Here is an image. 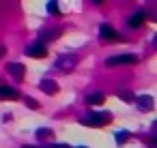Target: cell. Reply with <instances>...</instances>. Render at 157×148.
Returning a JSON list of instances; mask_svg holds the SVG:
<instances>
[{
  "label": "cell",
  "mask_w": 157,
  "mask_h": 148,
  "mask_svg": "<svg viewBox=\"0 0 157 148\" xmlns=\"http://www.w3.org/2000/svg\"><path fill=\"white\" fill-rule=\"evenodd\" d=\"M138 107H140L142 112L153 109V97H148V94H140V97H138Z\"/></svg>",
  "instance_id": "cell-11"
},
{
  "label": "cell",
  "mask_w": 157,
  "mask_h": 148,
  "mask_svg": "<svg viewBox=\"0 0 157 148\" xmlns=\"http://www.w3.org/2000/svg\"><path fill=\"white\" fill-rule=\"evenodd\" d=\"M112 120V114L108 112H88V116L82 118V124H88V127H101L105 122Z\"/></svg>",
  "instance_id": "cell-1"
},
{
  "label": "cell",
  "mask_w": 157,
  "mask_h": 148,
  "mask_svg": "<svg viewBox=\"0 0 157 148\" xmlns=\"http://www.w3.org/2000/svg\"><path fill=\"white\" fill-rule=\"evenodd\" d=\"M93 2H97V5H99V2H103V0H93Z\"/></svg>",
  "instance_id": "cell-21"
},
{
  "label": "cell",
  "mask_w": 157,
  "mask_h": 148,
  "mask_svg": "<svg viewBox=\"0 0 157 148\" xmlns=\"http://www.w3.org/2000/svg\"><path fill=\"white\" fill-rule=\"evenodd\" d=\"M48 13H58V2H56V0H50V5H48Z\"/></svg>",
  "instance_id": "cell-15"
},
{
  "label": "cell",
  "mask_w": 157,
  "mask_h": 148,
  "mask_svg": "<svg viewBox=\"0 0 157 148\" xmlns=\"http://www.w3.org/2000/svg\"><path fill=\"white\" fill-rule=\"evenodd\" d=\"M144 22H146V13H144V11H136V13H133V15L127 20L129 28H140Z\"/></svg>",
  "instance_id": "cell-8"
},
{
  "label": "cell",
  "mask_w": 157,
  "mask_h": 148,
  "mask_svg": "<svg viewBox=\"0 0 157 148\" xmlns=\"http://www.w3.org/2000/svg\"><path fill=\"white\" fill-rule=\"evenodd\" d=\"M39 88H41L43 92H48V94H56V92H58V84H56L54 80H41Z\"/></svg>",
  "instance_id": "cell-9"
},
{
  "label": "cell",
  "mask_w": 157,
  "mask_h": 148,
  "mask_svg": "<svg viewBox=\"0 0 157 148\" xmlns=\"http://www.w3.org/2000/svg\"><path fill=\"white\" fill-rule=\"evenodd\" d=\"M24 148H45V146H24Z\"/></svg>",
  "instance_id": "cell-20"
},
{
  "label": "cell",
  "mask_w": 157,
  "mask_h": 148,
  "mask_svg": "<svg viewBox=\"0 0 157 148\" xmlns=\"http://www.w3.org/2000/svg\"><path fill=\"white\" fill-rule=\"evenodd\" d=\"M0 99L2 101H15V99H20V92L11 86H0Z\"/></svg>",
  "instance_id": "cell-7"
},
{
  "label": "cell",
  "mask_w": 157,
  "mask_h": 148,
  "mask_svg": "<svg viewBox=\"0 0 157 148\" xmlns=\"http://www.w3.org/2000/svg\"><path fill=\"white\" fill-rule=\"evenodd\" d=\"M118 97H121V99H125V101H131V94H127V92H121Z\"/></svg>",
  "instance_id": "cell-18"
},
{
  "label": "cell",
  "mask_w": 157,
  "mask_h": 148,
  "mask_svg": "<svg viewBox=\"0 0 157 148\" xmlns=\"http://www.w3.org/2000/svg\"><path fill=\"white\" fill-rule=\"evenodd\" d=\"M78 148H86V146H78Z\"/></svg>",
  "instance_id": "cell-22"
},
{
  "label": "cell",
  "mask_w": 157,
  "mask_h": 148,
  "mask_svg": "<svg viewBox=\"0 0 157 148\" xmlns=\"http://www.w3.org/2000/svg\"><path fill=\"white\" fill-rule=\"evenodd\" d=\"M60 35H63V30H60V28H56V30H48V32H43V35L39 37V43H43V45H45L48 41H54V39H58Z\"/></svg>",
  "instance_id": "cell-10"
},
{
  "label": "cell",
  "mask_w": 157,
  "mask_h": 148,
  "mask_svg": "<svg viewBox=\"0 0 157 148\" xmlns=\"http://www.w3.org/2000/svg\"><path fill=\"white\" fill-rule=\"evenodd\" d=\"M103 99H105V94H103V92H93V94H88V97H86V103H88V105H101V103H103Z\"/></svg>",
  "instance_id": "cell-12"
},
{
  "label": "cell",
  "mask_w": 157,
  "mask_h": 148,
  "mask_svg": "<svg viewBox=\"0 0 157 148\" xmlns=\"http://www.w3.org/2000/svg\"><path fill=\"white\" fill-rule=\"evenodd\" d=\"M75 62H78V58H75V56H60V58L56 60V67H58V69H63V71H69V69H73V67H75Z\"/></svg>",
  "instance_id": "cell-6"
},
{
  "label": "cell",
  "mask_w": 157,
  "mask_h": 148,
  "mask_svg": "<svg viewBox=\"0 0 157 148\" xmlns=\"http://www.w3.org/2000/svg\"><path fill=\"white\" fill-rule=\"evenodd\" d=\"M26 103H28V105H30V107H39V103H37V101H35V99H26Z\"/></svg>",
  "instance_id": "cell-17"
},
{
  "label": "cell",
  "mask_w": 157,
  "mask_h": 148,
  "mask_svg": "<svg viewBox=\"0 0 157 148\" xmlns=\"http://www.w3.org/2000/svg\"><path fill=\"white\" fill-rule=\"evenodd\" d=\"M138 62V56L136 54H118V56H112L105 60L108 67H116V65H133Z\"/></svg>",
  "instance_id": "cell-2"
},
{
  "label": "cell",
  "mask_w": 157,
  "mask_h": 148,
  "mask_svg": "<svg viewBox=\"0 0 157 148\" xmlns=\"http://www.w3.org/2000/svg\"><path fill=\"white\" fill-rule=\"evenodd\" d=\"M7 71H9L15 80H20V82H22V80H24V73H26V67H24V65H20V62H9V65H7Z\"/></svg>",
  "instance_id": "cell-5"
},
{
  "label": "cell",
  "mask_w": 157,
  "mask_h": 148,
  "mask_svg": "<svg viewBox=\"0 0 157 148\" xmlns=\"http://www.w3.org/2000/svg\"><path fill=\"white\" fill-rule=\"evenodd\" d=\"M45 148H71L69 144H45Z\"/></svg>",
  "instance_id": "cell-16"
},
{
  "label": "cell",
  "mask_w": 157,
  "mask_h": 148,
  "mask_svg": "<svg viewBox=\"0 0 157 148\" xmlns=\"http://www.w3.org/2000/svg\"><path fill=\"white\" fill-rule=\"evenodd\" d=\"M99 37H101L103 41H108V43H116V41H121V35H118L112 26H108V24H101V26H99Z\"/></svg>",
  "instance_id": "cell-3"
},
{
  "label": "cell",
  "mask_w": 157,
  "mask_h": 148,
  "mask_svg": "<svg viewBox=\"0 0 157 148\" xmlns=\"http://www.w3.org/2000/svg\"><path fill=\"white\" fill-rule=\"evenodd\" d=\"M129 135H131L129 131H118L114 137H116V142H118V144H123V142H127V139H129Z\"/></svg>",
  "instance_id": "cell-14"
},
{
  "label": "cell",
  "mask_w": 157,
  "mask_h": 148,
  "mask_svg": "<svg viewBox=\"0 0 157 148\" xmlns=\"http://www.w3.org/2000/svg\"><path fill=\"white\" fill-rule=\"evenodd\" d=\"M5 54H7V47H5V45H0V58H2Z\"/></svg>",
  "instance_id": "cell-19"
},
{
  "label": "cell",
  "mask_w": 157,
  "mask_h": 148,
  "mask_svg": "<svg viewBox=\"0 0 157 148\" xmlns=\"http://www.w3.org/2000/svg\"><path fill=\"white\" fill-rule=\"evenodd\" d=\"M35 135H37V139H45V137L52 135V129H37Z\"/></svg>",
  "instance_id": "cell-13"
},
{
  "label": "cell",
  "mask_w": 157,
  "mask_h": 148,
  "mask_svg": "<svg viewBox=\"0 0 157 148\" xmlns=\"http://www.w3.org/2000/svg\"><path fill=\"white\" fill-rule=\"evenodd\" d=\"M26 54H28V56H33V58H45V56H48V47H45L43 43L35 41L33 45H28V47H26Z\"/></svg>",
  "instance_id": "cell-4"
}]
</instances>
